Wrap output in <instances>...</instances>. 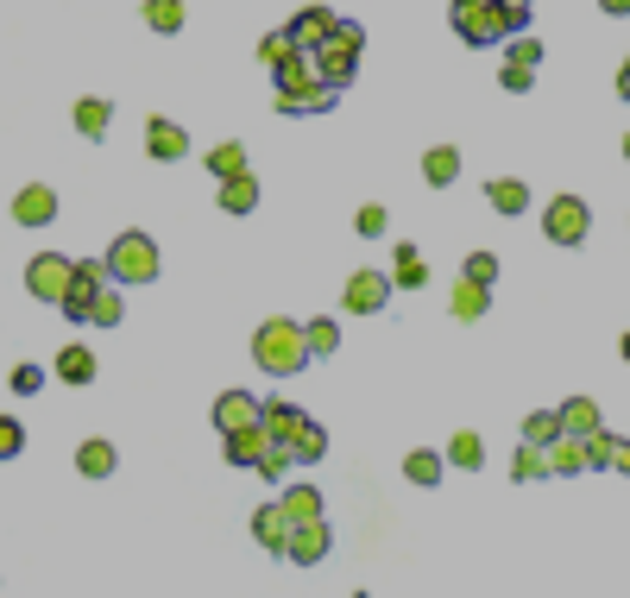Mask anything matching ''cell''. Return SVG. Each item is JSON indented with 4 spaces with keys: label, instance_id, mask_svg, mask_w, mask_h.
Instances as JSON below:
<instances>
[{
    "label": "cell",
    "instance_id": "cell-1",
    "mask_svg": "<svg viewBox=\"0 0 630 598\" xmlns=\"http://www.w3.org/2000/svg\"><path fill=\"white\" fill-rule=\"evenodd\" d=\"M252 359L265 366L272 378H297L316 353H309V334H302V322H290V315H272V322L252 327Z\"/></svg>",
    "mask_w": 630,
    "mask_h": 598
},
{
    "label": "cell",
    "instance_id": "cell-2",
    "mask_svg": "<svg viewBox=\"0 0 630 598\" xmlns=\"http://www.w3.org/2000/svg\"><path fill=\"white\" fill-rule=\"evenodd\" d=\"M227 460H233V467H252V473H265V479H284L297 453L284 448V441H272L265 423H252V428H233V435H227Z\"/></svg>",
    "mask_w": 630,
    "mask_h": 598
},
{
    "label": "cell",
    "instance_id": "cell-3",
    "mask_svg": "<svg viewBox=\"0 0 630 598\" xmlns=\"http://www.w3.org/2000/svg\"><path fill=\"white\" fill-rule=\"evenodd\" d=\"M359 50H366V32H359L353 20H334V32L316 45V70H322L328 89H347V82H353V70H359Z\"/></svg>",
    "mask_w": 630,
    "mask_h": 598
},
{
    "label": "cell",
    "instance_id": "cell-4",
    "mask_svg": "<svg viewBox=\"0 0 630 598\" xmlns=\"http://www.w3.org/2000/svg\"><path fill=\"white\" fill-rule=\"evenodd\" d=\"M107 277H114V284H151V277H158V240L139 233V227L121 233V240L107 246Z\"/></svg>",
    "mask_w": 630,
    "mask_h": 598
},
{
    "label": "cell",
    "instance_id": "cell-5",
    "mask_svg": "<svg viewBox=\"0 0 630 598\" xmlns=\"http://www.w3.org/2000/svg\"><path fill=\"white\" fill-rule=\"evenodd\" d=\"M70 284H76V258H64V252H38V258L25 265V290L38 302H50V309H64Z\"/></svg>",
    "mask_w": 630,
    "mask_h": 598
},
{
    "label": "cell",
    "instance_id": "cell-6",
    "mask_svg": "<svg viewBox=\"0 0 630 598\" xmlns=\"http://www.w3.org/2000/svg\"><path fill=\"white\" fill-rule=\"evenodd\" d=\"M542 233H549V246H580L586 233H593V208L580 196H554L542 208Z\"/></svg>",
    "mask_w": 630,
    "mask_h": 598
},
{
    "label": "cell",
    "instance_id": "cell-7",
    "mask_svg": "<svg viewBox=\"0 0 630 598\" xmlns=\"http://www.w3.org/2000/svg\"><path fill=\"white\" fill-rule=\"evenodd\" d=\"M448 20H454V32H460L467 45H499V38H504V13H499V0H454Z\"/></svg>",
    "mask_w": 630,
    "mask_h": 598
},
{
    "label": "cell",
    "instance_id": "cell-8",
    "mask_svg": "<svg viewBox=\"0 0 630 598\" xmlns=\"http://www.w3.org/2000/svg\"><path fill=\"white\" fill-rule=\"evenodd\" d=\"M101 277H107V258H76V284H70V297H64L70 322H95V297L107 290Z\"/></svg>",
    "mask_w": 630,
    "mask_h": 598
},
{
    "label": "cell",
    "instance_id": "cell-9",
    "mask_svg": "<svg viewBox=\"0 0 630 598\" xmlns=\"http://www.w3.org/2000/svg\"><path fill=\"white\" fill-rule=\"evenodd\" d=\"M391 272H353L347 290H341V309H353V315H378L385 302H391Z\"/></svg>",
    "mask_w": 630,
    "mask_h": 598
},
{
    "label": "cell",
    "instance_id": "cell-10",
    "mask_svg": "<svg viewBox=\"0 0 630 598\" xmlns=\"http://www.w3.org/2000/svg\"><path fill=\"white\" fill-rule=\"evenodd\" d=\"M290 529H297V517H290L284 504H259V510H252V542L272 549L277 561H284V549H290Z\"/></svg>",
    "mask_w": 630,
    "mask_h": 598
},
{
    "label": "cell",
    "instance_id": "cell-11",
    "mask_svg": "<svg viewBox=\"0 0 630 598\" xmlns=\"http://www.w3.org/2000/svg\"><path fill=\"white\" fill-rule=\"evenodd\" d=\"M328 549H334L328 524H322V517H302V524L290 529V549H284V561H297V567H316V561H328Z\"/></svg>",
    "mask_w": 630,
    "mask_h": 598
},
{
    "label": "cell",
    "instance_id": "cell-12",
    "mask_svg": "<svg viewBox=\"0 0 630 598\" xmlns=\"http://www.w3.org/2000/svg\"><path fill=\"white\" fill-rule=\"evenodd\" d=\"M13 221H20V227L57 221V189H50V183H25L20 196H13Z\"/></svg>",
    "mask_w": 630,
    "mask_h": 598
},
{
    "label": "cell",
    "instance_id": "cell-13",
    "mask_svg": "<svg viewBox=\"0 0 630 598\" xmlns=\"http://www.w3.org/2000/svg\"><path fill=\"white\" fill-rule=\"evenodd\" d=\"M146 151L158 164H176V158H190V133L176 120H146Z\"/></svg>",
    "mask_w": 630,
    "mask_h": 598
},
{
    "label": "cell",
    "instance_id": "cell-14",
    "mask_svg": "<svg viewBox=\"0 0 630 598\" xmlns=\"http://www.w3.org/2000/svg\"><path fill=\"white\" fill-rule=\"evenodd\" d=\"M259 410H265V403L252 398V391H221V403H215V428H221V435L252 428V423H259Z\"/></svg>",
    "mask_w": 630,
    "mask_h": 598
},
{
    "label": "cell",
    "instance_id": "cell-15",
    "mask_svg": "<svg viewBox=\"0 0 630 598\" xmlns=\"http://www.w3.org/2000/svg\"><path fill=\"white\" fill-rule=\"evenodd\" d=\"M259 423H265V435H272V441H284V448H290V441H297V428L309 423V416H302V410H297L290 398H265Z\"/></svg>",
    "mask_w": 630,
    "mask_h": 598
},
{
    "label": "cell",
    "instance_id": "cell-16",
    "mask_svg": "<svg viewBox=\"0 0 630 598\" xmlns=\"http://www.w3.org/2000/svg\"><path fill=\"white\" fill-rule=\"evenodd\" d=\"M586 467H593V448H586L580 435H568V428H561V435L549 441V473L574 479V473H586Z\"/></svg>",
    "mask_w": 630,
    "mask_h": 598
},
{
    "label": "cell",
    "instance_id": "cell-17",
    "mask_svg": "<svg viewBox=\"0 0 630 598\" xmlns=\"http://www.w3.org/2000/svg\"><path fill=\"white\" fill-rule=\"evenodd\" d=\"M50 372L64 378V384H95V372H101V366H95V353L82 347V341H70V347H64L57 359H50Z\"/></svg>",
    "mask_w": 630,
    "mask_h": 598
},
{
    "label": "cell",
    "instance_id": "cell-18",
    "mask_svg": "<svg viewBox=\"0 0 630 598\" xmlns=\"http://www.w3.org/2000/svg\"><path fill=\"white\" fill-rule=\"evenodd\" d=\"M284 32L297 38V50H316V45L328 38V32H334V13H328V7H302L297 20L284 25Z\"/></svg>",
    "mask_w": 630,
    "mask_h": 598
},
{
    "label": "cell",
    "instance_id": "cell-19",
    "mask_svg": "<svg viewBox=\"0 0 630 598\" xmlns=\"http://www.w3.org/2000/svg\"><path fill=\"white\" fill-rule=\"evenodd\" d=\"M561 428H568V435H580V441H593V435L605 428L599 403H593V398H568V403H561Z\"/></svg>",
    "mask_w": 630,
    "mask_h": 598
},
{
    "label": "cell",
    "instance_id": "cell-20",
    "mask_svg": "<svg viewBox=\"0 0 630 598\" xmlns=\"http://www.w3.org/2000/svg\"><path fill=\"white\" fill-rule=\"evenodd\" d=\"M485 302H492V284L460 277V284H454V297H448V309H454V322H479V315H485Z\"/></svg>",
    "mask_w": 630,
    "mask_h": 598
},
{
    "label": "cell",
    "instance_id": "cell-21",
    "mask_svg": "<svg viewBox=\"0 0 630 598\" xmlns=\"http://www.w3.org/2000/svg\"><path fill=\"white\" fill-rule=\"evenodd\" d=\"M485 202H492L499 215H524V208H529V183H524V176H492V183H485Z\"/></svg>",
    "mask_w": 630,
    "mask_h": 598
},
{
    "label": "cell",
    "instance_id": "cell-22",
    "mask_svg": "<svg viewBox=\"0 0 630 598\" xmlns=\"http://www.w3.org/2000/svg\"><path fill=\"white\" fill-rule=\"evenodd\" d=\"M114 467H121V453H114V441H101V435L76 448V473H82V479H107Z\"/></svg>",
    "mask_w": 630,
    "mask_h": 598
},
{
    "label": "cell",
    "instance_id": "cell-23",
    "mask_svg": "<svg viewBox=\"0 0 630 598\" xmlns=\"http://www.w3.org/2000/svg\"><path fill=\"white\" fill-rule=\"evenodd\" d=\"M221 208H227V215H252V208H259V176H252V171L221 176Z\"/></svg>",
    "mask_w": 630,
    "mask_h": 598
},
{
    "label": "cell",
    "instance_id": "cell-24",
    "mask_svg": "<svg viewBox=\"0 0 630 598\" xmlns=\"http://www.w3.org/2000/svg\"><path fill=\"white\" fill-rule=\"evenodd\" d=\"M454 176H460V151H454V146H428L423 151V183H428V189H448Z\"/></svg>",
    "mask_w": 630,
    "mask_h": 598
},
{
    "label": "cell",
    "instance_id": "cell-25",
    "mask_svg": "<svg viewBox=\"0 0 630 598\" xmlns=\"http://www.w3.org/2000/svg\"><path fill=\"white\" fill-rule=\"evenodd\" d=\"M391 284H398V290H423V284H428V265H423V252H416V246L391 252Z\"/></svg>",
    "mask_w": 630,
    "mask_h": 598
},
{
    "label": "cell",
    "instance_id": "cell-26",
    "mask_svg": "<svg viewBox=\"0 0 630 598\" xmlns=\"http://www.w3.org/2000/svg\"><path fill=\"white\" fill-rule=\"evenodd\" d=\"M442 473H448V453H428V448L403 453V479L410 485H442Z\"/></svg>",
    "mask_w": 630,
    "mask_h": 598
},
{
    "label": "cell",
    "instance_id": "cell-27",
    "mask_svg": "<svg viewBox=\"0 0 630 598\" xmlns=\"http://www.w3.org/2000/svg\"><path fill=\"white\" fill-rule=\"evenodd\" d=\"M107 126H114V107H107L101 95H82V101H76V133H82V139H101Z\"/></svg>",
    "mask_w": 630,
    "mask_h": 598
},
{
    "label": "cell",
    "instance_id": "cell-28",
    "mask_svg": "<svg viewBox=\"0 0 630 598\" xmlns=\"http://www.w3.org/2000/svg\"><path fill=\"white\" fill-rule=\"evenodd\" d=\"M586 448H593V467H611V473H630V441L625 435H593V441H586Z\"/></svg>",
    "mask_w": 630,
    "mask_h": 598
},
{
    "label": "cell",
    "instance_id": "cell-29",
    "mask_svg": "<svg viewBox=\"0 0 630 598\" xmlns=\"http://www.w3.org/2000/svg\"><path fill=\"white\" fill-rule=\"evenodd\" d=\"M448 460L460 467V473H479V467H485V441H479L473 428H460V435L448 441Z\"/></svg>",
    "mask_w": 630,
    "mask_h": 598
},
{
    "label": "cell",
    "instance_id": "cell-30",
    "mask_svg": "<svg viewBox=\"0 0 630 598\" xmlns=\"http://www.w3.org/2000/svg\"><path fill=\"white\" fill-rule=\"evenodd\" d=\"M302 334H309V353H316V359L341 353V322H334V315H316V322H302Z\"/></svg>",
    "mask_w": 630,
    "mask_h": 598
},
{
    "label": "cell",
    "instance_id": "cell-31",
    "mask_svg": "<svg viewBox=\"0 0 630 598\" xmlns=\"http://www.w3.org/2000/svg\"><path fill=\"white\" fill-rule=\"evenodd\" d=\"M511 479H524V485H536V479H549V448H517L511 453Z\"/></svg>",
    "mask_w": 630,
    "mask_h": 598
},
{
    "label": "cell",
    "instance_id": "cell-32",
    "mask_svg": "<svg viewBox=\"0 0 630 598\" xmlns=\"http://www.w3.org/2000/svg\"><path fill=\"white\" fill-rule=\"evenodd\" d=\"M554 435H561V410H529V416H524V441H529V448H549Z\"/></svg>",
    "mask_w": 630,
    "mask_h": 598
},
{
    "label": "cell",
    "instance_id": "cell-33",
    "mask_svg": "<svg viewBox=\"0 0 630 598\" xmlns=\"http://www.w3.org/2000/svg\"><path fill=\"white\" fill-rule=\"evenodd\" d=\"M183 20H190V13H183V0H146V25H151V32H164V38H171V32H183Z\"/></svg>",
    "mask_w": 630,
    "mask_h": 598
},
{
    "label": "cell",
    "instance_id": "cell-34",
    "mask_svg": "<svg viewBox=\"0 0 630 598\" xmlns=\"http://www.w3.org/2000/svg\"><path fill=\"white\" fill-rule=\"evenodd\" d=\"M208 171H215V176H240V171H252L247 146H240V139H227V146H215V151H208Z\"/></svg>",
    "mask_w": 630,
    "mask_h": 598
},
{
    "label": "cell",
    "instance_id": "cell-35",
    "mask_svg": "<svg viewBox=\"0 0 630 598\" xmlns=\"http://www.w3.org/2000/svg\"><path fill=\"white\" fill-rule=\"evenodd\" d=\"M290 453H297L302 467H309V460H322V453H328V428L322 423H302L297 441H290Z\"/></svg>",
    "mask_w": 630,
    "mask_h": 598
},
{
    "label": "cell",
    "instance_id": "cell-36",
    "mask_svg": "<svg viewBox=\"0 0 630 598\" xmlns=\"http://www.w3.org/2000/svg\"><path fill=\"white\" fill-rule=\"evenodd\" d=\"M277 504H284L297 524H302V517H322V492H316V485H290V492H284Z\"/></svg>",
    "mask_w": 630,
    "mask_h": 598
},
{
    "label": "cell",
    "instance_id": "cell-37",
    "mask_svg": "<svg viewBox=\"0 0 630 598\" xmlns=\"http://www.w3.org/2000/svg\"><path fill=\"white\" fill-rule=\"evenodd\" d=\"M290 50H297V38H290V32H265V38H259V64H265V70H277Z\"/></svg>",
    "mask_w": 630,
    "mask_h": 598
},
{
    "label": "cell",
    "instance_id": "cell-38",
    "mask_svg": "<svg viewBox=\"0 0 630 598\" xmlns=\"http://www.w3.org/2000/svg\"><path fill=\"white\" fill-rule=\"evenodd\" d=\"M499 82L511 89V95H529V89H536V64H517V57H504Z\"/></svg>",
    "mask_w": 630,
    "mask_h": 598
},
{
    "label": "cell",
    "instance_id": "cell-39",
    "mask_svg": "<svg viewBox=\"0 0 630 598\" xmlns=\"http://www.w3.org/2000/svg\"><path fill=\"white\" fill-rule=\"evenodd\" d=\"M353 227H359V233H366V240H385V227H391V215H385V208H359V215H353Z\"/></svg>",
    "mask_w": 630,
    "mask_h": 598
},
{
    "label": "cell",
    "instance_id": "cell-40",
    "mask_svg": "<svg viewBox=\"0 0 630 598\" xmlns=\"http://www.w3.org/2000/svg\"><path fill=\"white\" fill-rule=\"evenodd\" d=\"M126 315V302H121V290H101L95 297V327H114Z\"/></svg>",
    "mask_w": 630,
    "mask_h": 598
},
{
    "label": "cell",
    "instance_id": "cell-41",
    "mask_svg": "<svg viewBox=\"0 0 630 598\" xmlns=\"http://www.w3.org/2000/svg\"><path fill=\"white\" fill-rule=\"evenodd\" d=\"M20 448H25V428L13 416H0V460H20Z\"/></svg>",
    "mask_w": 630,
    "mask_h": 598
},
{
    "label": "cell",
    "instance_id": "cell-42",
    "mask_svg": "<svg viewBox=\"0 0 630 598\" xmlns=\"http://www.w3.org/2000/svg\"><path fill=\"white\" fill-rule=\"evenodd\" d=\"M499 13H504V32H524L529 13H536V0H499Z\"/></svg>",
    "mask_w": 630,
    "mask_h": 598
},
{
    "label": "cell",
    "instance_id": "cell-43",
    "mask_svg": "<svg viewBox=\"0 0 630 598\" xmlns=\"http://www.w3.org/2000/svg\"><path fill=\"white\" fill-rule=\"evenodd\" d=\"M460 277H473V284H492V277H499V252H473Z\"/></svg>",
    "mask_w": 630,
    "mask_h": 598
},
{
    "label": "cell",
    "instance_id": "cell-44",
    "mask_svg": "<svg viewBox=\"0 0 630 598\" xmlns=\"http://www.w3.org/2000/svg\"><path fill=\"white\" fill-rule=\"evenodd\" d=\"M504 57H517V64H542V45H536V38H511Z\"/></svg>",
    "mask_w": 630,
    "mask_h": 598
},
{
    "label": "cell",
    "instance_id": "cell-45",
    "mask_svg": "<svg viewBox=\"0 0 630 598\" xmlns=\"http://www.w3.org/2000/svg\"><path fill=\"white\" fill-rule=\"evenodd\" d=\"M38 384H45V372H38V366H13V391H20V398H32Z\"/></svg>",
    "mask_w": 630,
    "mask_h": 598
},
{
    "label": "cell",
    "instance_id": "cell-46",
    "mask_svg": "<svg viewBox=\"0 0 630 598\" xmlns=\"http://www.w3.org/2000/svg\"><path fill=\"white\" fill-rule=\"evenodd\" d=\"M599 7L611 13V20H625V13H630V0H599Z\"/></svg>",
    "mask_w": 630,
    "mask_h": 598
},
{
    "label": "cell",
    "instance_id": "cell-47",
    "mask_svg": "<svg viewBox=\"0 0 630 598\" xmlns=\"http://www.w3.org/2000/svg\"><path fill=\"white\" fill-rule=\"evenodd\" d=\"M618 95L630 101V57H625V70H618Z\"/></svg>",
    "mask_w": 630,
    "mask_h": 598
},
{
    "label": "cell",
    "instance_id": "cell-48",
    "mask_svg": "<svg viewBox=\"0 0 630 598\" xmlns=\"http://www.w3.org/2000/svg\"><path fill=\"white\" fill-rule=\"evenodd\" d=\"M618 151H625V158H630V133H625V146H618Z\"/></svg>",
    "mask_w": 630,
    "mask_h": 598
},
{
    "label": "cell",
    "instance_id": "cell-49",
    "mask_svg": "<svg viewBox=\"0 0 630 598\" xmlns=\"http://www.w3.org/2000/svg\"><path fill=\"white\" fill-rule=\"evenodd\" d=\"M618 353H625V359H630V334H625V347H618Z\"/></svg>",
    "mask_w": 630,
    "mask_h": 598
}]
</instances>
